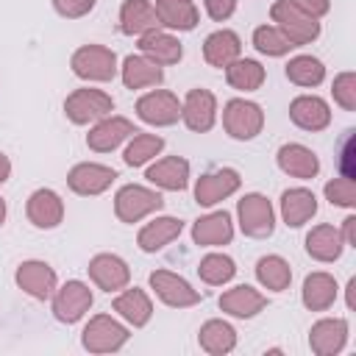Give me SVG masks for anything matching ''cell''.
Masks as SVG:
<instances>
[{
    "instance_id": "obj_32",
    "label": "cell",
    "mask_w": 356,
    "mask_h": 356,
    "mask_svg": "<svg viewBox=\"0 0 356 356\" xmlns=\"http://www.w3.org/2000/svg\"><path fill=\"white\" fill-rule=\"evenodd\" d=\"M337 300V281L328 273H312L303 281V303L312 312H325Z\"/></svg>"
},
{
    "instance_id": "obj_18",
    "label": "cell",
    "mask_w": 356,
    "mask_h": 356,
    "mask_svg": "<svg viewBox=\"0 0 356 356\" xmlns=\"http://www.w3.org/2000/svg\"><path fill=\"white\" fill-rule=\"evenodd\" d=\"M64 217V203L53 189H36L28 197V220L36 228H56Z\"/></svg>"
},
{
    "instance_id": "obj_9",
    "label": "cell",
    "mask_w": 356,
    "mask_h": 356,
    "mask_svg": "<svg viewBox=\"0 0 356 356\" xmlns=\"http://www.w3.org/2000/svg\"><path fill=\"white\" fill-rule=\"evenodd\" d=\"M89 306H92V289L81 281H67L53 298V314L61 323L81 320L89 312Z\"/></svg>"
},
{
    "instance_id": "obj_7",
    "label": "cell",
    "mask_w": 356,
    "mask_h": 356,
    "mask_svg": "<svg viewBox=\"0 0 356 356\" xmlns=\"http://www.w3.org/2000/svg\"><path fill=\"white\" fill-rule=\"evenodd\" d=\"M222 125L234 139H253L264 125V114L250 100H228L222 108Z\"/></svg>"
},
{
    "instance_id": "obj_17",
    "label": "cell",
    "mask_w": 356,
    "mask_h": 356,
    "mask_svg": "<svg viewBox=\"0 0 356 356\" xmlns=\"http://www.w3.org/2000/svg\"><path fill=\"white\" fill-rule=\"evenodd\" d=\"M289 117L298 128L303 131H323L328 122H331V111L325 106V100L314 97V95H303V97H295L289 103Z\"/></svg>"
},
{
    "instance_id": "obj_28",
    "label": "cell",
    "mask_w": 356,
    "mask_h": 356,
    "mask_svg": "<svg viewBox=\"0 0 356 356\" xmlns=\"http://www.w3.org/2000/svg\"><path fill=\"white\" fill-rule=\"evenodd\" d=\"M159 25L172 31H192L197 25V8L192 0H156Z\"/></svg>"
},
{
    "instance_id": "obj_24",
    "label": "cell",
    "mask_w": 356,
    "mask_h": 356,
    "mask_svg": "<svg viewBox=\"0 0 356 356\" xmlns=\"http://www.w3.org/2000/svg\"><path fill=\"white\" fill-rule=\"evenodd\" d=\"M314 214H317V197L309 189L298 186V189H286L284 192V197H281V217H284L286 225L300 228Z\"/></svg>"
},
{
    "instance_id": "obj_15",
    "label": "cell",
    "mask_w": 356,
    "mask_h": 356,
    "mask_svg": "<svg viewBox=\"0 0 356 356\" xmlns=\"http://www.w3.org/2000/svg\"><path fill=\"white\" fill-rule=\"evenodd\" d=\"M134 134H136V128H134L131 120H125V117H103V120L89 131L86 145H89L92 150H97V153H108V150H114L122 139H128V136H134Z\"/></svg>"
},
{
    "instance_id": "obj_13",
    "label": "cell",
    "mask_w": 356,
    "mask_h": 356,
    "mask_svg": "<svg viewBox=\"0 0 356 356\" xmlns=\"http://www.w3.org/2000/svg\"><path fill=\"white\" fill-rule=\"evenodd\" d=\"M89 278L106 289V292H117V289H125L128 281H131V270L128 264L120 259V256H111V253H100L89 261Z\"/></svg>"
},
{
    "instance_id": "obj_21",
    "label": "cell",
    "mask_w": 356,
    "mask_h": 356,
    "mask_svg": "<svg viewBox=\"0 0 356 356\" xmlns=\"http://www.w3.org/2000/svg\"><path fill=\"white\" fill-rule=\"evenodd\" d=\"M147 181L156 184V186H161V189L181 192V189H186V181H189V161L181 159V156L159 159V161L147 170Z\"/></svg>"
},
{
    "instance_id": "obj_22",
    "label": "cell",
    "mask_w": 356,
    "mask_h": 356,
    "mask_svg": "<svg viewBox=\"0 0 356 356\" xmlns=\"http://www.w3.org/2000/svg\"><path fill=\"white\" fill-rule=\"evenodd\" d=\"M159 28L156 8L147 0H125L120 8V31L128 36H142Z\"/></svg>"
},
{
    "instance_id": "obj_30",
    "label": "cell",
    "mask_w": 356,
    "mask_h": 356,
    "mask_svg": "<svg viewBox=\"0 0 356 356\" xmlns=\"http://www.w3.org/2000/svg\"><path fill=\"white\" fill-rule=\"evenodd\" d=\"M342 248H345L342 234L334 225H314L309 231V236H306V250L317 261H334V259H339Z\"/></svg>"
},
{
    "instance_id": "obj_33",
    "label": "cell",
    "mask_w": 356,
    "mask_h": 356,
    "mask_svg": "<svg viewBox=\"0 0 356 356\" xmlns=\"http://www.w3.org/2000/svg\"><path fill=\"white\" fill-rule=\"evenodd\" d=\"M114 312H120L122 320H128L131 325H145L153 314V306H150V298L142 292V289H125L122 295L114 298Z\"/></svg>"
},
{
    "instance_id": "obj_2",
    "label": "cell",
    "mask_w": 356,
    "mask_h": 356,
    "mask_svg": "<svg viewBox=\"0 0 356 356\" xmlns=\"http://www.w3.org/2000/svg\"><path fill=\"white\" fill-rule=\"evenodd\" d=\"M72 72L83 81H111L117 75V56L103 44H83L72 53Z\"/></svg>"
},
{
    "instance_id": "obj_4",
    "label": "cell",
    "mask_w": 356,
    "mask_h": 356,
    "mask_svg": "<svg viewBox=\"0 0 356 356\" xmlns=\"http://www.w3.org/2000/svg\"><path fill=\"white\" fill-rule=\"evenodd\" d=\"M164 206V197L147 186H136V184H128L117 192L114 197V211L122 222H136L153 211H159Z\"/></svg>"
},
{
    "instance_id": "obj_25",
    "label": "cell",
    "mask_w": 356,
    "mask_h": 356,
    "mask_svg": "<svg viewBox=\"0 0 356 356\" xmlns=\"http://www.w3.org/2000/svg\"><path fill=\"white\" fill-rule=\"evenodd\" d=\"M242 53V42L234 31H214L211 36H206L203 42V58L211 67H228L231 61H236Z\"/></svg>"
},
{
    "instance_id": "obj_39",
    "label": "cell",
    "mask_w": 356,
    "mask_h": 356,
    "mask_svg": "<svg viewBox=\"0 0 356 356\" xmlns=\"http://www.w3.org/2000/svg\"><path fill=\"white\" fill-rule=\"evenodd\" d=\"M197 273H200V278H203L206 284L220 286V284H225V281L234 278L236 267H234V259H228V256H222V253H209V256L200 259Z\"/></svg>"
},
{
    "instance_id": "obj_6",
    "label": "cell",
    "mask_w": 356,
    "mask_h": 356,
    "mask_svg": "<svg viewBox=\"0 0 356 356\" xmlns=\"http://www.w3.org/2000/svg\"><path fill=\"white\" fill-rule=\"evenodd\" d=\"M81 339H83V348L92 353H111L128 342V328L120 325L117 320L106 317V314H97L86 323Z\"/></svg>"
},
{
    "instance_id": "obj_41",
    "label": "cell",
    "mask_w": 356,
    "mask_h": 356,
    "mask_svg": "<svg viewBox=\"0 0 356 356\" xmlns=\"http://www.w3.org/2000/svg\"><path fill=\"white\" fill-rule=\"evenodd\" d=\"M325 197L337 206H356V181L342 175L325 184Z\"/></svg>"
},
{
    "instance_id": "obj_19",
    "label": "cell",
    "mask_w": 356,
    "mask_h": 356,
    "mask_svg": "<svg viewBox=\"0 0 356 356\" xmlns=\"http://www.w3.org/2000/svg\"><path fill=\"white\" fill-rule=\"evenodd\" d=\"M348 339V323L345 320H320L309 331V345L317 356H334L342 350Z\"/></svg>"
},
{
    "instance_id": "obj_48",
    "label": "cell",
    "mask_w": 356,
    "mask_h": 356,
    "mask_svg": "<svg viewBox=\"0 0 356 356\" xmlns=\"http://www.w3.org/2000/svg\"><path fill=\"white\" fill-rule=\"evenodd\" d=\"M8 175H11V161H8L6 153H0V184H6Z\"/></svg>"
},
{
    "instance_id": "obj_14",
    "label": "cell",
    "mask_w": 356,
    "mask_h": 356,
    "mask_svg": "<svg viewBox=\"0 0 356 356\" xmlns=\"http://www.w3.org/2000/svg\"><path fill=\"white\" fill-rule=\"evenodd\" d=\"M114 178H117V172H114L111 167L86 161V164H75V167L70 170L67 184H70V189L78 192V195H100V192H106V189L111 186Z\"/></svg>"
},
{
    "instance_id": "obj_10",
    "label": "cell",
    "mask_w": 356,
    "mask_h": 356,
    "mask_svg": "<svg viewBox=\"0 0 356 356\" xmlns=\"http://www.w3.org/2000/svg\"><path fill=\"white\" fill-rule=\"evenodd\" d=\"M214 117H217V100L209 89H192L184 103H181V120L186 122L189 131H209L214 125Z\"/></svg>"
},
{
    "instance_id": "obj_47",
    "label": "cell",
    "mask_w": 356,
    "mask_h": 356,
    "mask_svg": "<svg viewBox=\"0 0 356 356\" xmlns=\"http://www.w3.org/2000/svg\"><path fill=\"white\" fill-rule=\"evenodd\" d=\"M342 242H345V245H353V242H356V217H348V220H345Z\"/></svg>"
},
{
    "instance_id": "obj_8",
    "label": "cell",
    "mask_w": 356,
    "mask_h": 356,
    "mask_svg": "<svg viewBox=\"0 0 356 356\" xmlns=\"http://www.w3.org/2000/svg\"><path fill=\"white\" fill-rule=\"evenodd\" d=\"M136 114L150 125H172L181 117V103L172 92L156 89L136 100Z\"/></svg>"
},
{
    "instance_id": "obj_27",
    "label": "cell",
    "mask_w": 356,
    "mask_h": 356,
    "mask_svg": "<svg viewBox=\"0 0 356 356\" xmlns=\"http://www.w3.org/2000/svg\"><path fill=\"white\" fill-rule=\"evenodd\" d=\"M264 303H267V298L248 284L234 286V289L222 292V298H220V309L225 314H234V317H253L264 309Z\"/></svg>"
},
{
    "instance_id": "obj_11",
    "label": "cell",
    "mask_w": 356,
    "mask_h": 356,
    "mask_svg": "<svg viewBox=\"0 0 356 356\" xmlns=\"http://www.w3.org/2000/svg\"><path fill=\"white\" fill-rule=\"evenodd\" d=\"M150 286L156 289V295H159L167 306H175V309L195 306V303L200 300L197 289H192L181 275L167 273V270H153V273H150Z\"/></svg>"
},
{
    "instance_id": "obj_38",
    "label": "cell",
    "mask_w": 356,
    "mask_h": 356,
    "mask_svg": "<svg viewBox=\"0 0 356 356\" xmlns=\"http://www.w3.org/2000/svg\"><path fill=\"white\" fill-rule=\"evenodd\" d=\"M161 147H164V139H161V136H156V134H139V131H136V136H134L131 145L125 147V156H122V159H125L128 167H139V164L156 159V156L161 153Z\"/></svg>"
},
{
    "instance_id": "obj_12",
    "label": "cell",
    "mask_w": 356,
    "mask_h": 356,
    "mask_svg": "<svg viewBox=\"0 0 356 356\" xmlns=\"http://www.w3.org/2000/svg\"><path fill=\"white\" fill-rule=\"evenodd\" d=\"M239 189V172L225 167V170H214V172H206L197 184H195V200L200 206H214L220 203L222 197L234 195Z\"/></svg>"
},
{
    "instance_id": "obj_5",
    "label": "cell",
    "mask_w": 356,
    "mask_h": 356,
    "mask_svg": "<svg viewBox=\"0 0 356 356\" xmlns=\"http://www.w3.org/2000/svg\"><path fill=\"white\" fill-rule=\"evenodd\" d=\"M236 214H239V225L248 236L253 239H264L273 234L275 228V214H273V206L264 195H245L236 206Z\"/></svg>"
},
{
    "instance_id": "obj_36",
    "label": "cell",
    "mask_w": 356,
    "mask_h": 356,
    "mask_svg": "<svg viewBox=\"0 0 356 356\" xmlns=\"http://www.w3.org/2000/svg\"><path fill=\"white\" fill-rule=\"evenodd\" d=\"M256 278L270 292H284L292 281V270L281 256H261L259 264H256Z\"/></svg>"
},
{
    "instance_id": "obj_3",
    "label": "cell",
    "mask_w": 356,
    "mask_h": 356,
    "mask_svg": "<svg viewBox=\"0 0 356 356\" xmlns=\"http://www.w3.org/2000/svg\"><path fill=\"white\" fill-rule=\"evenodd\" d=\"M64 111L75 125H89L114 111V100L100 89H75L64 100Z\"/></svg>"
},
{
    "instance_id": "obj_46",
    "label": "cell",
    "mask_w": 356,
    "mask_h": 356,
    "mask_svg": "<svg viewBox=\"0 0 356 356\" xmlns=\"http://www.w3.org/2000/svg\"><path fill=\"white\" fill-rule=\"evenodd\" d=\"M350 153H353V131H348V136H345V142H342V159H339V164H342V170H345L348 178L353 175V172H350Z\"/></svg>"
},
{
    "instance_id": "obj_29",
    "label": "cell",
    "mask_w": 356,
    "mask_h": 356,
    "mask_svg": "<svg viewBox=\"0 0 356 356\" xmlns=\"http://www.w3.org/2000/svg\"><path fill=\"white\" fill-rule=\"evenodd\" d=\"M164 81L161 64L150 61L147 56H128L122 61V83L128 89H145V86H156Z\"/></svg>"
},
{
    "instance_id": "obj_31",
    "label": "cell",
    "mask_w": 356,
    "mask_h": 356,
    "mask_svg": "<svg viewBox=\"0 0 356 356\" xmlns=\"http://www.w3.org/2000/svg\"><path fill=\"white\" fill-rule=\"evenodd\" d=\"M181 228H184V222H181V220H175V217H159V220L147 222V225L139 231L136 242H139V248H142V250L156 253V250H161L164 245H170V242L181 234Z\"/></svg>"
},
{
    "instance_id": "obj_34",
    "label": "cell",
    "mask_w": 356,
    "mask_h": 356,
    "mask_svg": "<svg viewBox=\"0 0 356 356\" xmlns=\"http://www.w3.org/2000/svg\"><path fill=\"white\" fill-rule=\"evenodd\" d=\"M197 342H200V348H203L206 353L222 356V353L234 350V345H236V331H234L228 323H222V320H209V323H203V328H200V334H197Z\"/></svg>"
},
{
    "instance_id": "obj_35",
    "label": "cell",
    "mask_w": 356,
    "mask_h": 356,
    "mask_svg": "<svg viewBox=\"0 0 356 356\" xmlns=\"http://www.w3.org/2000/svg\"><path fill=\"white\" fill-rule=\"evenodd\" d=\"M225 81L234 86V89H242V92H253L264 83V67L253 58H236L225 67Z\"/></svg>"
},
{
    "instance_id": "obj_43",
    "label": "cell",
    "mask_w": 356,
    "mask_h": 356,
    "mask_svg": "<svg viewBox=\"0 0 356 356\" xmlns=\"http://www.w3.org/2000/svg\"><path fill=\"white\" fill-rule=\"evenodd\" d=\"M56 11L67 19H75V17H83L95 8V0H53Z\"/></svg>"
},
{
    "instance_id": "obj_20",
    "label": "cell",
    "mask_w": 356,
    "mask_h": 356,
    "mask_svg": "<svg viewBox=\"0 0 356 356\" xmlns=\"http://www.w3.org/2000/svg\"><path fill=\"white\" fill-rule=\"evenodd\" d=\"M139 50H142V56H147V58L156 61V64H178L181 56H184L181 42H178L175 36L159 31V28L139 36Z\"/></svg>"
},
{
    "instance_id": "obj_37",
    "label": "cell",
    "mask_w": 356,
    "mask_h": 356,
    "mask_svg": "<svg viewBox=\"0 0 356 356\" xmlns=\"http://www.w3.org/2000/svg\"><path fill=\"white\" fill-rule=\"evenodd\" d=\"M286 78L298 86H317L325 78V67L314 56H295L286 64Z\"/></svg>"
},
{
    "instance_id": "obj_26",
    "label": "cell",
    "mask_w": 356,
    "mask_h": 356,
    "mask_svg": "<svg viewBox=\"0 0 356 356\" xmlns=\"http://www.w3.org/2000/svg\"><path fill=\"white\" fill-rule=\"evenodd\" d=\"M278 167L286 172V175H292V178H314L317 172H320V161H317V156L309 150V147H303V145H284L281 150H278Z\"/></svg>"
},
{
    "instance_id": "obj_44",
    "label": "cell",
    "mask_w": 356,
    "mask_h": 356,
    "mask_svg": "<svg viewBox=\"0 0 356 356\" xmlns=\"http://www.w3.org/2000/svg\"><path fill=\"white\" fill-rule=\"evenodd\" d=\"M203 3H206L209 17H211V19H217V22L228 19V17L234 14V6H236V0H203Z\"/></svg>"
},
{
    "instance_id": "obj_45",
    "label": "cell",
    "mask_w": 356,
    "mask_h": 356,
    "mask_svg": "<svg viewBox=\"0 0 356 356\" xmlns=\"http://www.w3.org/2000/svg\"><path fill=\"white\" fill-rule=\"evenodd\" d=\"M289 3H292V6H298L300 11H306V14H309V17H314V19H320V17L328 11V6H331L328 0H289Z\"/></svg>"
},
{
    "instance_id": "obj_1",
    "label": "cell",
    "mask_w": 356,
    "mask_h": 356,
    "mask_svg": "<svg viewBox=\"0 0 356 356\" xmlns=\"http://www.w3.org/2000/svg\"><path fill=\"white\" fill-rule=\"evenodd\" d=\"M270 17L275 22V28L292 42V47L309 44L320 36V22L314 17H309L306 11H300L298 6H292L289 0H278L270 8Z\"/></svg>"
},
{
    "instance_id": "obj_42",
    "label": "cell",
    "mask_w": 356,
    "mask_h": 356,
    "mask_svg": "<svg viewBox=\"0 0 356 356\" xmlns=\"http://www.w3.org/2000/svg\"><path fill=\"white\" fill-rule=\"evenodd\" d=\"M334 100L345 111H356V75L353 72H342L334 78Z\"/></svg>"
},
{
    "instance_id": "obj_49",
    "label": "cell",
    "mask_w": 356,
    "mask_h": 356,
    "mask_svg": "<svg viewBox=\"0 0 356 356\" xmlns=\"http://www.w3.org/2000/svg\"><path fill=\"white\" fill-rule=\"evenodd\" d=\"M3 220H6V203H3V197H0V225H3Z\"/></svg>"
},
{
    "instance_id": "obj_23",
    "label": "cell",
    "mask_w": 356,
    "mask_h": 356,
    "mask_svg": "<svg viewBox=\"0 0 356 356\" xmlns=\"http://www.w3.org/2000/svg\"><path fill=\"white\" fill-rule=\"evenodd\" d=\"M234 236V225H231V214L228 211H214V214H206L200 217L195 225H192V239L195 245H225L231 242Z\"/></svg>"
},
{
    "instance_id": "obj_40",
    "label": "cell",
    "mask_w": 356,
    "mask_h": 356,
    "mask_svg": "<svg viewBox=\"0 0 356 356\" xmlns=\"http://www.w3.org/2000/svg\"><path fill=\"white\" fill-rule=\"evenodd\" d=\"M253 44H256V50L264 53V56H284V53L292 50V42H289L275 25H261V28H256V31H253Z\"/></svg>"
},
{
    "instance_id": "obj_16",
    "label": "cell",
    "mask_w": 356,
    "mask_h": 356,
    "mask_svg": "<svg viewBox=\"0 0 356 356\" xmlns=\"http://www.w3.org/2000/svg\"><path fill=\"white\" fill-rule=\"evenodd\" d=\"M17 284L31 298L44 300V298H50L56 292V273L44 261H22L17 267Z\"/></svg>"
}]
</instances>
